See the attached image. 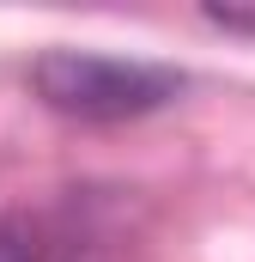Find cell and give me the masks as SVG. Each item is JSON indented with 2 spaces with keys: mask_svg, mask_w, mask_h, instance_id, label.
<instances>
[{
  "mask_svg": "<svg viewBox=\"0 0 255 262\" xmlns=\"http://www.w3.org/2000/svg\"><path fill=\"white\" fill-rule=\"evenodd\" d=\"M31 92L73 122H134L183 92V73L158 61H122L91 49H43L31 61Z\"/></svg>",
  "mask_w": 255,
  "mask_h": 262,
  "instance_id": "1",
  "label": "cell"
},
{
  "mask_svg": "<svg viewBox=\"0 0 255 262\" xmlns=\"http://www.w3.org/2000/svg\"><path fill=\"white\" fill-rule=\"evenodd\" d=\"M0 262H55L24 220H0Z\"/></svg>",
  "mask_w": 255,
  "mask_h": 262,
  "instance_id": "2",
  "label": "cell"
},
{
  "mask_svg": "<svg viewBox=\"0 0 255 262\" xmlns=\"http://www.w3.org/2000/svg\"><path fill=\"white\" fill-rule=\"evenodd\" d=\"M200 18H207V25H219V31H237V37H255V12H243V6H207Z\"/></svg>",
  "mask_w": 255,
  "mask_h": 262,
  "instance_id": "3",
  "label": "cell"
}]
</instances>
